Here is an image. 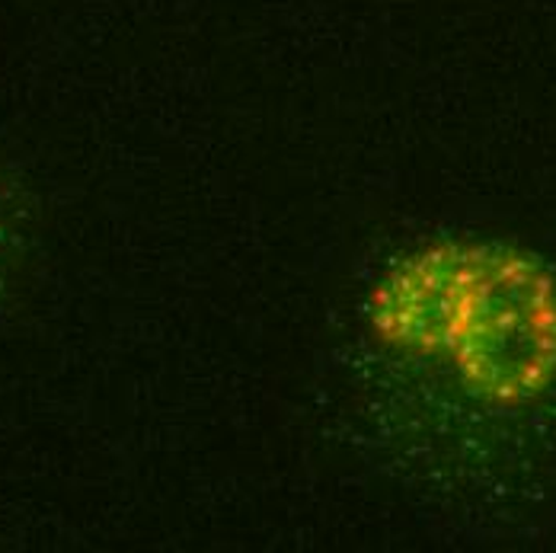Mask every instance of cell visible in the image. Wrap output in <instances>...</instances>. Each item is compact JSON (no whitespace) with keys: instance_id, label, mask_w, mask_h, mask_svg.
I'll return each mask as SVG.
<instances>
[{"instance_id":"cell-1","label":"cell","mask_w":556,"mask_h":553,"mask_svg":"<svg viewBox=\"0 0 556 553\" xmlns=\"http://www.w3.org/2000/svg\"><path fill=\"white\" fill-rule=\"evenodd\" d=\"M390 359L447 372L490 410L556 388V273L500 240H439L393 260L365 311Z\"/></svg>"}]
</instances>
